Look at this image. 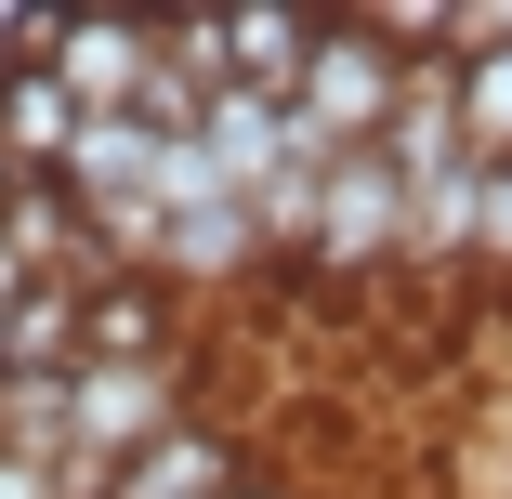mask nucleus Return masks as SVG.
<instances>
[{"mask_svg":"<svg viewBox=\"0 0 512 499\" xmlns=\"http://www.w3.org/2000/svg\"><path fill=\"white\" fill-rule=\"evenodd\" d=\"M197 421V355H145V368H79L66 381V460L79 473H132L158 434H184Z\"/></svg>","mask_w":512,"mask_h":499,"instance_id":"obj_1","label":"nucleus"},{"mask_svg":"<svg viewBox=\"0 0 512 499\" xmlns=\"http://www.w3.org/2000/svg\"><path fill=\"white\" fill-rule=\"evenodd\" d=\"M263 473H276V460H263V434H250V421L197 408V421H184V434H158L106 499H237V486H263Z\"/></svg>","mask_w":512,"mask_h":499,"instance_id":"obj_2","label":"nucleus"},{"mask_svg":"<svg viewBox=\"0 0 512 499\" xmlns=\"http://www.w3.org/2000/svg\"><path fill=\"white\" fill-rule=\"evenodd\" d=\"M158 53H171V14H66L53 79L79 92L92 119H132V106H145V79H158Z\"/></svg>","mask_w":512,"mask_h":499,"instance_id":"obj_3","label":"nucleus"},{"mask_svg":"<svg viewBox=\"0 0 512 499\" xmlns=\"http://www.w3.org/2000/svg\"><path fill=\"white\" fill-rule=\"evenodd\" d=\"M224 158V184L237 197H276L289 171H329L316 145H302V119H289V92H211V132H197Z\"/></svg>","mask_w":512,"mask_h":499,"instance_id":"obj_4","label":"nucleus"},{"mask_svg":"<svg viewBox=\"0 0 512 499\" xmlns=\"http://www.w3.org/2000/svg\"><path fill=\"white\" fill-rule=\"evenodd\" d=\"M434 66H447L460 145H473V158H512V14H460V40H447Z\"/></svg>","mask_w":512,"mask_h":499,"instance_id":"obj_5","label":"nucleus"},{"mask_svg":"<svg viewBox=\"0 0 512 499\" xmlns=\"http://www.w3.org/2000/svg\"><path fill=\"white\" fill-rule=\"evenodd\" d=\"M79 132H92V106H79L53 66H0V158H14L27 184H66Z\"/></svg>","mask_w":512,"mask_h":499,"instance_id":"obj_6","label":"nucleus"},{"mask_svg":"<svg viewBox=\"0 0 512 499\" xmlns=\"http://www.w3.org/2000/svg\"><path fill=\"white\" fill-rule=\"evenodd\" d=\"M473 276L512 289V158H486V211H473Z\"/></svg>","mask_w":512,"mask_h":499,"instance_id":"obj_7","label":"nucleus"},{"mask_svg":"<svg viewBox=\"0 0 512 499\" xmlns=\"http://www.w3.org/2000/svg\"><path fill=\"white\" fill-rule=\"evenodd\" d=\"M14 197H27V171H14V158H0V224H14Z\"/></svg>","mask_w":512,"mask_h":499,"instance_id":"obj_8","label":"nucleus"},{"mask_svg":"<svg viewBox=\"0 0 512 499\" xmlns=\"http://www.w3.org/2000/svg\"><path fill=\"white\" fill-rule=\"evenodd\" d=\"M237 499H302V486H289V473H263V486H237Z\"/></svg>","mask_w":512,"mask_h":499,"instance_id":"obj_9","label":"nucleus"},{"mask_svg":"<svg viewBox=\"0 0 512 499\" xmlns=\"http://www.w3.org/2000/svg\"><path fill=\"white\" fill-rule=\"evenodd\" d=\"M0 342H14V303H0Z\"/></svg>","mask_w":512,"mask_h":499,"instance_id":"obj_10","label":"nucleus"}]
</instances>
